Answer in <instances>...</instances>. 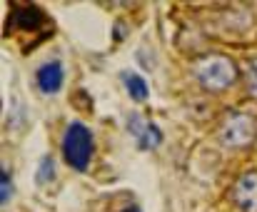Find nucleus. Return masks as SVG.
<instances>
[{
	"instance_id": "1",
	"label": "nucleus",
	"mask_w": 257,
	"mask_h": 212,
	"mask_svg": "<svg viewBox=\"0 0 257 212\" xmlns=\"http://www.w3.org/2000/svg\"><path fill=\"white\" fill-rule=\"evenodd\" d=\"M63 155L70 167L75 170H87L90 157H92V132L83 122H70L63 137Z\"/></svg>"
},
{
	"instance_id": "2",
	"label": "nucleus",
	"mask_w": 257,
	"mask_h": 212,
	"mask_svg": "<svg viewBox=\"0 0 257 212\" xmlns=\"http://www.w3.org/2000/svg\"><path fill=\"white\" fill-rule=\"evenodd\" d=\"M197 80L202 88L207 90H225L235 83V65L227 60V58H220V55H212V58H205L197 63Z\"/></svg>"
},
{
	"instance_id": "3",
	"label": "nucleus",
	"mask_w": 257,
	"mask_h": 212,
	"mask_svg": "<svg viewBox=\"0 0 257 212\" xmlns=\"http://www.w3.org/2000/svg\"><path fill=\"white\" fill-rule=\"evenodd\" d=\"M255 137V122L250 115L245 112H232L225 125H222V142L227 147H242L250 145V140Z\"/></svg>"
},
{
	"instance_id": "4",
	"label": "nucleus",
	"mask_w": 257,
	"mask_h": 212,
	"mask_svg": "<svg viewBox=\"0 0 257 212\" xmlns=\"http://www.w3.org/2000/svg\"><path fill=\"white\" fill-rule=\"evenodd\" d=\"M48 23V15L35 8V5H13L10 8V15H8V25L5 30H25V33H33V30H40L43 25Z\"/></svg>"
},
{
	"instance_id": "5",
	"label": "nucleus",
	"mask_w": 257,
	"mask_h": 212,
	"mask_svg": "<svg viewBox=\"0 0 257 212\" xmlns=\"http://www.w3.org/2000/svg\"><path fill=\"white\" fill-rule=\"evenodd\" d=\"M127 130H130V135L138 140V147H140V150H155V147L160 145V140H163V132H160L153 122L143 120L140 115H133V117L127 120Z\"/></svg>"
},
{
	"instance_id": "6",
	"label": "nucleus",
	"mask_w": 257,
	"mask_h": 212,
	"mask_svg": "<svg viewBox=\"0 0 257 212\" xmlns=\"http://www.w3.org/2000/svg\"><path fill=\"white\" fill-rule=\"evenodd\" d=\"M232 197L242 212H257V172H247L237 180Z\"/></svg>"
},
{
	"instance_id": "7",
	"label": "nucleus",
	"mask_w": 257,
	"mask_h": 212,
	"mask_svg": "<svg viewBox=\"0 0 257 212\" xmlns=\"http://www.w3.org/2000/svg\"><path fill=\"white\" fill-rule=\"evenodd\" d=\"M35 80H38L40 93H45V95H55V93L60 90V85H63V65H60L58 60L43 63V65L38 68Z\"/></svg>"
},
{
	"instance_id": "8",
	"label": "nucleus",
	"mask_w": 257,
	"mask_h": 212,
	"mask_svg": "<svg viewBox=\"0 0 257 212\" xmlns=\"http://www.w3.org/2000/svg\"><path fill=\"white\" fill-rule=\"evenodd\" d=\"M122 83H125V88H127V93H130L133 100H148L150 88H148V83H145L140 75H135V73H122Z\"/></svg>"
},
{
	"instance_id": "9",
	"label": "nucleus",
	"mask_w": 257,
	"mask_h": 212,
	"mask_svg": "<svg viewBox=\"0 0 257 212\" xmlns=\"http://www.w3.org/2000/svg\"><path fill=\"white\" fill-rule=\"evenodd\" d=\"M38 182L43 185V182H50L53 177H55V165H53V157H43L40 160V167H38Z\"/></svg>"
},
{
	"instance_id": "10",
	"label": "nucleus",
	"mask_w": 257,
	"mask_h": 212,
	"mask_svg": "<svg viewBox=\"0 0 257 212\" xmlns=\"http://www.w3.org/2000/svg\"><path fill=\"white\" fill-rule=\"evenodd\" d=\"M10 197H13V180H10V172L3 167V175H0V202H3V207L10 202Z\"/></svg>"
},
{
	"instance_id": "11",
	"label": "nucleus",
	"mask_w": 257,
	"mask_h": 212,
	"mask_svg": "<svg viewBox=\"0 0 257 212\" xmlns=\"http://www.w3.org/2000/svg\"><path fill=\"white\" fill-rule=\"evenodd\" d=\"M247 88H250L252 95H257V60H252L247 65Z\"/></svg>"
},
{
	"instance_id": "12",
	"label": "nucleus",
	"mask_w": 257,
	"mask_h": 212,
	"mask_svg": "<svg viewBox=\"0 0 257 212\" xmlns=\"http://www.w3.org/2000/svg\"><path fill=\"white\" fill-rule=\"evenodd\" d=\"M122 212H140L138 207H127V210H122Z\"/></svg>"
}]
</instances>
